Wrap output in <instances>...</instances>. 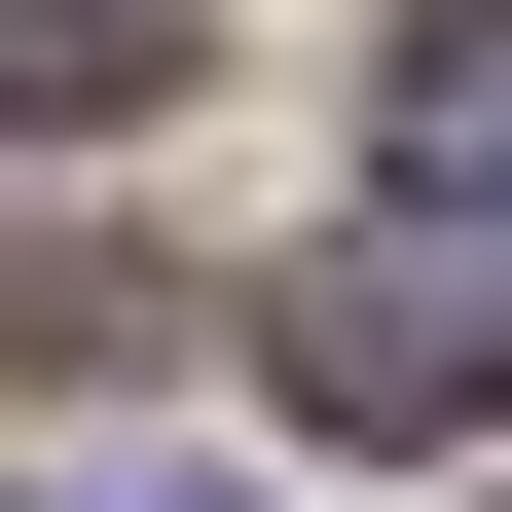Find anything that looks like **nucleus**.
<instances>
[{
	"instance_id": "3",
	"label": "nucleus",
	"mask_w": 512,
	"mask_h": 512,
	"mask_svg": "<svg viewBox=\"0 0 512 512\" xmlns=\"http://www.w3.org/2000/svg\"><path fill=\"white\" fill-rule=\"evenodd\" d=\"M183 74V0H0V110H147Z\"/></svg>"
},
{
	"instance_id": "1",
	"label": "nucleus",
	"mask_w": 512,
	"mask_h": 512,
	"mask_svg": "<svg viewBox=\"0 0 512 512\" xmlns=\"http://www.w3.org/2000/svg\"><path fill=\"white\" fill-rule=\"evenodd\" d=\"M293 403H330V439H476V403H512V293H439V256H330V293H293Z\"/></svg>"
},
{
	"instance_id": "2",
	"label": "nucleus",
	"mask_w": 512,
	"mask_h": 512,
	"mask_svg": "<svg viewBox=\"0 0 512 512\" xmlns=\"http://www.w3.org/2000/svg\"><path fill=\"white\" fill-rule=\"evenodd\" d=\"M366 147H403V183H512V0H439L403 74H366Z\"/></svg>"
}]
</instances>
